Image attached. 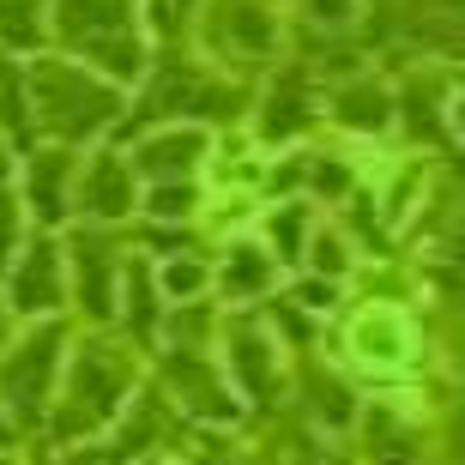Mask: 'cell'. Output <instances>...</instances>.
Returning a JSON list of instances; mask_svg holds the SVG:
<instances>
[{
  "mask_svg": "<svg viewBox=\"0 0 465 465\" xmlns=\"http://www.w3.org/2000/svg\"><path fill=\"white\" fill-rule=\"evenodd\" d=\"M134 387H139V351L127 339H115L109 327H91L85 339H73L49 405L54 441H85V435L115 430L134 405Z\"/></svg>",
  "mask_w": 465,
  "mask_h": 465,
  "instance_id": "obj_1",
  "label": "cell"
},
{
  "mask_svg": "<svg viewBox=\"0 0 465 465\" xmlns=\"http://www.w3.org/2000/svg\"><path fill=\"white\" fill-rule=\"evenodd\" d=\"M25 91H31V115L43 145H97L121 127L127 115V91H115L109 79H97L91 67L67 61V54H31L25 61Z\"/></svg>",
  "mask_w": 465,
  "mask_h": 465,
  "instance_id": "obj_2",
  "label": "cell"
},
{
  "mask_svg": "<svg viewBox=\"0 0 465 465\" xmlns=\"http://www.w3.org/2000/svg\"><path fill=\"white\" fill-rule=\"evenodd\" d=\"M54 49L109 79L115 91H134L152 73L145 49V0H49Z\"/></svg>",
  "mask_w": 465,
  "mask_h": 465,
  "instance_id": "obj_3",
  "label": "cell"
},
{
  "mask_svg": "<svg viewBox=\"0 0 465 465\" xmlns=\"http://www.w3.org/2000/svg\"><path fill=\"white\" fill-rule=\"evenodd\" d=\"M67 327L61 321H25L13 345L0 351V411L13 423H43L61 387V362H67Z\"/></svg>",
  "mask_w": 465,
  "mask_h": 465,
  "instance_id": "obj_4",
  "label": "cell"
},
{
  "mask_svg": "<svg viewBox=\"0 0 465 465\" xmlns=\"http://www.w3.org/2000/svg\"><path fill=\"white\" fill-rule=\"evenodd\" d=\"M278 36H284L278 0H206V13H200V49L224 73L242 61H272Z\"/></svg>",
  "mask_w": 465,
  "mask_h": 465,
  "instance_id": "obj_5",
  "label": "cell"
},
{
  "mask_svg": "<svg viewBox=\"0 0 465 465\" xmlns=\"http://www.w3.org/2000/svg\"><path fill=\"white\" fill-rule=\"evenodd\" d=\"M0 302L13 309V321H61L67 309V260H61V236L31 230L18 260L0 272Z\"/></svg>",
  "mask_w": 465,
  "mask_h": 465,
  "instance_id": "obj_6",
  "label": "cell"
},
{
  "mask_svg": "<svg viewBox=\"0 0 465 465\" xmlns=\"http://www.w3.org/2000/svg\"><path fill=\"white\" fill-rule=\"evenodd\" d=\"M61 260H67V302H79L91 327H109L115 321V291H121V248L109 230H73L61 242Z\"/></svg>",
  "mask_w": 465,
  "mask_h": 465,
  "instance_id": "obj_7",
  "label": "cell"
},
{
  "mask_svg": "<svg viewBox=\"0 0 465 465\" xmlns=\"http://www.w3.org/2000/svg\"><path fill=\"white\" fill-rule=\"evenodd\" d=\"M218 369H224V381L236 387V399H272L278 393V357H284V345H278V332H266V321L248 309H236L230 321H218Z\"/></svg>",
  "mask_w": 465,
  "mask_h": 465,
  "instance_id": "obj_8",
  "label": "cell"
},
{
  "mask_svg": "<svg viewBox=\"0 0 465 465\" xmlns=\"http://www.w3.org/2000/svg\"><path fill=\"white\" fill-rule=\"evenodd\" d=\"M73 218H85L91 230H115V224H134L139 218V175H134V163H127L115 145L79 157Z\"/></svg>",
  "mask_w": 465,
  "mask_h": 465,
  "instance_id": "obj_9",
  "label": "cell"
},
{
  "mask_svg": "<svg viewBox=\"0 0 465 465\" xmlns=\"http://www.w3.org/2000/svg\"><path fill=\"white\" fill-rule=\"evenodd\" d=\"M73 182H79V152L67 145H36V152L18 157V206L31 218V230H61L73 218Z\"/></svg>",
  "mask_w": 465,
  "mask_h": 465,
  "instance_id": "obj_10",
  "label": "cell"
},
{
  "mask_svg": "<svg viewBox=\"0 0 465 465\" xmlns=\"http://www.w3.org/2000/svg\"><path fill=\"white\" fill-rule=\"evenodd\" d=\"M163 351V381H170V393L182 399V411L188 417H206V423H230L242 411L236 387L224 381L218 357L212 351H188V345H157Z\"/></svg>",
  "mask_w": 465,
  "mask_h": 465,
  "instance_id": "obj_11",
  "label": "cell"
},
{
  "mask_svg": "<svg viewBox=\"0 0 465 465\" xmlns=\"http://www.w3.org/2000/svg\"><path fill=\"white\" fill-rule=\"evenodd\" d=\"M345 351L362 362V369H375V375H399V369H411L417 362V327L411 314L393 309V302H369L345 321Z\"/></svg>",
  "mask_w": 465,
  "mask_h": 465,
  "instance_id": "obj_12",
  "label": "cell"
},
{
  "mask_svg": "<svg viewBox=\"0 0 465 465\" xmlns=\"http://www.w3.org/2000/svg\"><path fill=\"white\" fill-rule=\"evenodd\" d=\"M206 152H212V134L193 127V121H163V127H145L134 145V175L139 182H193L206 170Z\"/></svg>",
  "mask_w": 465,
  "mask_h": 465,
  "instance_id": "obj_13",
  "label": "cell"
},
{
  "mask_svg": "<svg viewBox=\"0 0 465 465\" xmlns=\"http://www.w3.org/2000/svg\"><path fill=\"white\" fill-rule=\"evenodd\" d=\"M115 321H121V332H127L134 351H157V332H163V296H157V284H152V254H127L121 260Z\"/></svg>",
  "mask_w": 465,
  "mask_h": 465,
  "instance_id": "obj_14",
  "label": "cell"
},
{
  "mask_svg": "<svg viewBox=\"0 0 465 465\" xmlns=\"http://www.w3.org/2000/svg\"><path fill=\"white\" fill-rule=\"evenodd\" d=\"M278 284V260L260 248L254 236H236L218 254V266H212V291L224 296V302H236V309H248V302H266Z\"/></svg>",
  "mask_w": 465,
  "mask_h": 465,
  "instance_id": "obj_15",
  "label": "cell"
},
{
  "mask_svg": "<svg viewBox=\"0 0 465 465\" xmlns=\"http://www.w3.org/2000/svg\"><path fill=\"white\" fill-rule=\"evenodd\" d=\"M327 109H332V127H339V134H357V139L393 134V91L381 85L375 73L339 79V91L327 97Z\"/></svg>",
  "mask_w": 465,
  "mask_h": 465,
  "instance_id": "obj_16",
  "label": "cell"
},
{
  "mask_svg": "<svg viewBox=\"0 0 465 465\" xmlns=\"http://www.w3.org/2000/svg\"><path fill=\"white\" fill-rule=\"evenodd\" d=\"M309 121H314V85H309V73L278 67L272 91H266V104H260V115H254V134L284 145V139H296Z\"/></svg>",
  "mask_w": 465,
  "mask_h": 465,
  "instance_id": "obj_17",
  "label": "cell"
},
{
  "mask_svg": "<svg viewBox=\"0 0 465 465\" xmlns=\"http://www.w3.org/2000/svg\"><path fill=\"white\" fill-rule=\"evenodd\" d=\"M314 236V206L309 200H284V206H272L266 218H260V248L278 260V266H302V248H309Z\"/></svg>",
  "mask_w": 465,
  "mask_h": 465,
  "instance_id": "obj_18",
  "label": "cell"
},
{
  "mask_svg": "<svg viewBox=\"0 0 465 465\" xmlns=\"http://www.w3.org/2000/svg\"><path fill=\"white\" fill-rule=\"evenodd\" d=\"M0 139L13 145V157L43 145L31 115V91H25V61H0Z\"/></svg>",
  "mask_w": 465,
  "mask_h": 465,
  "instance_id": "obj_19",
  "label": "cell"
},
{
  "mask_svg": "<svg viewBox=\"0 0 465 465\" xmlns=\"http://www.w3.org/2000/svg\"><path fill=\"white\" fill-rule=\"evenodd\" d=\"M152 284L163 296V309H182V302H206L212 296V260L206 254H163L152 266Z\"/></svg>",
  "mask_w": 465,
  "mask_h": 465,
  "instance_id": "obj_20",
  "label": "cell"
},
{
  "mask_svg": "<svg viewBox=\"0 0 465 465\" xmlns=\"http://www.w3.org/2000/svg\"><path fill=\"white\" fill-rule=\"evenodd\" d=\"M139 218L145 224H193L200 182H139Z\"/></svg>",
  "mask_w": 465,
  "mask_h": 465,
  "instance_id": "obj_21",
  "label": "cell"
},
{
  "mask_svg": "<svg viewBox=\"0 0 465 465\" xmlns=\"http://www.w3.org/2000/svg\"><path fill=\"white\" fill-rule=\"evenodd\" d=\"M49 43V0H0V49L36 54Z\"/></svg>",
  "mask_w": 465,
  "mask_h": 465,
  "instance_id": "obj_22",
  "label": "cell"
},
{
  "mask_svg": "<svg viewBox=\"0 0 465 465\" xmlns=\"http://www.w3.org/2000/svg\"><path fill=\"white\" fill-rule=\"evenodd\" d=\"M302 266H309V278L345 284V278H351V236L339 224H314L309 248H302Z\"/></svg>",
  "mask_w": 465,
  "mask_h": 465,
  "instance_id": "obj_23",
  "label": "cell"
},
{
  "mask_svg": "<svg viewBox=\"0 0 465 465\" xmlns=\"http://www.w3.org/2000/svg\"><path fill=\"white\" fill-rule=\"evenodd\" d=\"M25 236H31V218H25V206H18L13 182H0V272H6V266L18 260Z\"/></svg>",
  "mask_w": 465,
  "mask_h": 465,
  "instance_id": "obj_24",
  "label": "cell"
},
{
  "mask_svg": "<svg viewBox=\"0 0 465 465\" xmlns=\"http://www.w3.org/2000/svg\"><path fill=\"white\" fill-rule=\"evenodd\" d=\"M309 399H314V417L321 423H351V393L339 387V381H321V369H309Z\"/></svg>",
  "mask_w": 465,
  "mask_h": 465,
  "instance_id": "obj_25",
  "label": "cell"
},
{
  "mask_svg": "<svg viewBox=\"0 0 465 465\" xmlns=\"http://www.w3.org/2000/svg\"><path fill=\"white\" fill-rule=\"evenodd\" d=\"M291 309H302V314H332L339 309V284H327V278H302L291 291Z\"/></svg>",
  "mask_w": 465,
  "mask_h": 465,
  "instance_id": "obj_26",
  "label": "cell"
},
{
  "mask_svg": "<svg viewBox=\"0 0 465 465\" xmlns=\"http://www.w3.org/2000/svg\"><path fill=\"white\" fill-rule=\"evenodd\" d=\"M13 163H18V157H13V145L0 139V182H13Z\"/></svg>",
  "mask_w": 465,
  "mask_h": 465,
  "instance_id": "obj_27",
  "label": "cell"
},
{
  "mask_svg": "<svg viewBox=\"0 0 465 465\" xmlns=\"http://www.w3.org/2000/svg\"><path fill=\"white\" fill-rule=\"evenodd\" d=\"M13 345V309H6V302H0V351Z\"/></svg>",
  "mask_w": 465,
  "mask_h": 465,
  "instance_id": "obj_28",
  "label": "cell"
},
{
  "mask_svg": "<svg viewBox=\"0 0 465 465\" xmlns=\"http://www.w3.org/2000/svg\"><path fill=\"white\" fill-rule=\"evenodd\" d=\"M0 465H6V453H0Z\"/></svg>",
  "mask_w": 465,
  "mask_h": 465,
  "instance_id": "obj_29",
  "label": "cell"
},
{
  "mask_svg": "<svg viewBox=\"0 0 465 465\" xmlns=\"http://www.w3.org/2000/svg\"><path fill=\"white\" fill-rule=\"evenodd\" d=\"M0 435H6V430H0Z\"/></svg>",
  "mask_w": 465,
  "mask_h": 465,
  "instance_id": "obj_30",
  "label": "cell"
}]
</instances>
